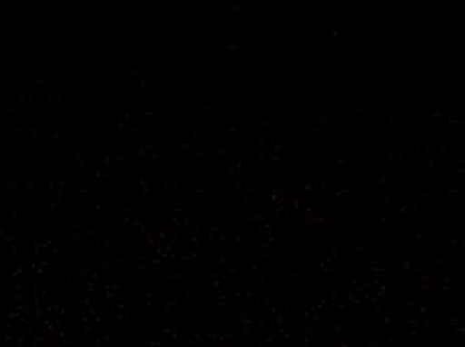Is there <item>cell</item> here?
Wrapping results in <instances>:
<instances>
[{"mask_svg": "<svg viewBox=\"0 0 465 347\" xmlns=\"http://www.w3.org/2000/svg\"><path fill=\"white\" fill-rule=\"evenodd\" d=\"M219 169H215V165H209V169H207V185H209V189L211 191H217L219 189Z\"/></svg>", "mask_w": 465, "mask_h": 347, "instance_id": "6da1fadb", "label": "cell"}]
</instances>
